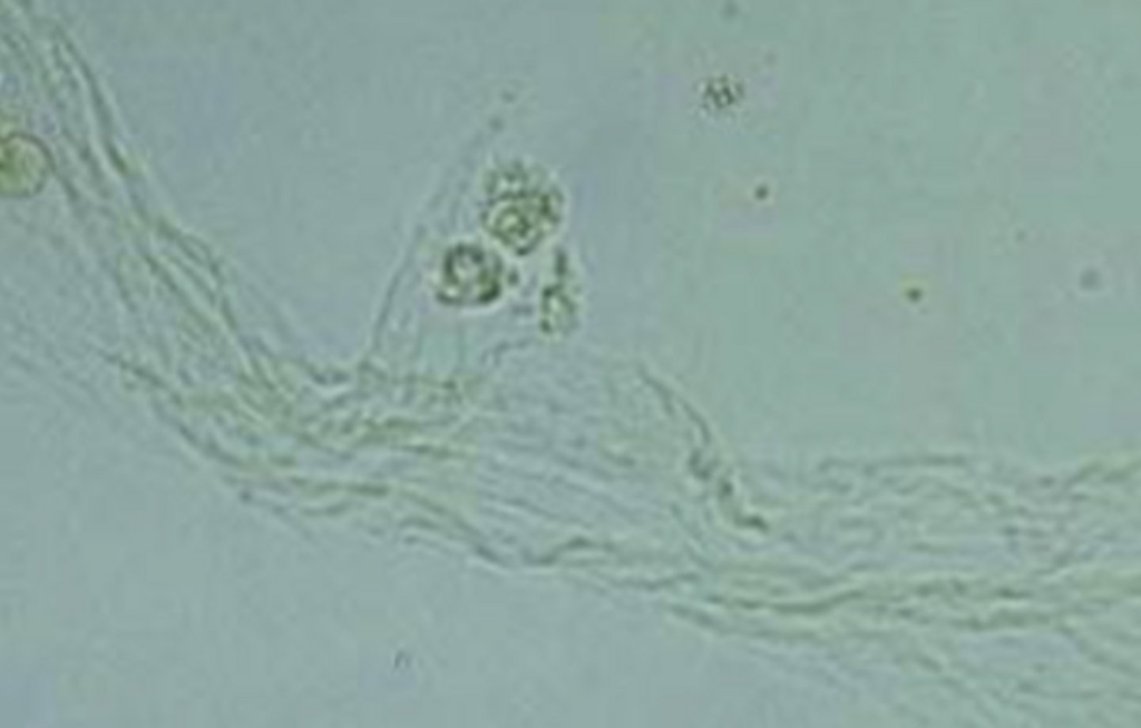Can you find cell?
Returning <instances> with one entry per match:
<instances>
[{
    "mask_svg": "<svg viewBox=\"0 0 1141 728\" xmlns=\"http://www.w3.org/2000/svg\"><path fill=\"white\" fill-rule=\"evenodd\" d=\"M557 206L550 195L525 191L497 199L485 214L489 232L516 252H526L553 228Z\"/></svg>",
    "mask_w": 1141,
    "mask_h": 728,
    "instance_id": "6da1fadb",
    "label": "cell"
},
{
    "mask_svg": "<svg viewBox=\"0 0 1141 728\" xmlns=\"http://www.w3.org/2000/svg\"><path fill=\"white\" fill-rule=\"evenodd\" d=\"M51 167L45 147L35 138L14 134L2 140L0 185L3 196L25 197L37 193Z\"/></svg>",
    "mask_w": 1141,
    "mask_h": 728,
    "instance_id": "3957f363",
    "label": "cell"
},
{
    "mask_svg": "<svg viewBox=\"0 0 1141 728\" xmlns=\"http://www.w3.org/2000/svg\"><path fill=\"white\" fill-rule=\"evenodd\" d=\"M500 276L499 262L493 255L476 247H458L446 259L442 296L458 304L487 303L498 295Z\"/></svg>",
    "mask_w": 1141,
    "mask_h": 728,
    "instance_id": "7a4b0ae2",
    "label": "cell"
}]
</instances>
